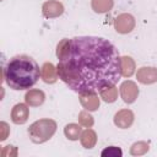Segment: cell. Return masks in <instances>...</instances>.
Instances as JSON below:
<instances>
[{"instance_id":"obj_1","label":"cell","mask_w":157,"mask_h":157,"mask_svg":"<svg viewBox=\"0 0 157 157\" xmlns=\"http://www.w3.org/2000/svg\"><path fill=\"white\" fill-rule=\"evenodd\" d=\"M56 58L59 78L78 94L98 93L123 77L118 49L102 37L63 38L56 45Z\"/></svg>"},{"instance_id":"obj_2","label":"cell","mask_w":157,"mask_h":157,"mask_svg":"<svg viewBox=\"0 0 157 157\" xmlns=\"http://www.w3.org/2000/svg\"><path fill=\"white\" fill-rule=\"evenodd\" d=\"M40 77V69L37 61L26 54L12 56L2 69L1 81L15 91L29 90Z\"/></svg>"},{"instance_id":"obj_3","label":"cell","mask_w":157,"mask_h":157,"mask_svg":"<svg viewBox=\"0 0 157 157\" xmlns=\"http://www.w3.org/2000/svg\"><path fill=\"white\" fill-rule=\"evenodd\" d=\"M56 121L49 118H43L39 120H36L32 123L27 130L29 140L33 144H44L48 140H50L54 134L56 132Z\"/></svg>"},{"instance_id":"obj_4","label":"cell","mask_w":157,"mask_h":157,"mask_svg":"<svg viewBox=\"0 0 157 157\" xmlns=\"http://www.w3.org/2000/svg\"><path fill=\"white\" fill-rule=\"evenodd\" d=\"M136 21L131 13L124 12L115 17L114 20V29L120 34H128L135 28Z\"/></svg>"},{"instance_id":"obj_5","label":"cell","mask_w":157,"mask_h":157,"mask_svg":"<svg viewBox=\"0 0 157 157\" xmlns=\"http://www.w3.org/2000/svg\"><path fill=\"white\" fill-rule=\"evenodd\" d=\"M119 93H120L121 99L125 103L131 104L139 97V87H137L136 82H134L131 80H126V81L121 82V85L119 86Z\"/></svg>"},{"instance_id":"obj_6","label":"cell","mask_w":157,"mask_h":157,"mask_svg":"<svg viewBox=\"0 0 157 157\" xmlns=\"http://www.w3.org/2000/svg\"><path fill=\"white\" fill-rule=\"evenodd\" d=\"M64 5L59 0H48L42 5V15L45 18H56L64 13Z\"/></svg>"},{"instance_id":"obj_7","label":"cell","mask_w":157,"mask_h":157,"mask_svg":"<svg viewBox=\"0 0 157 157\" xmlns=\"http://www.w3.org/2000/svg\"><path fill=\"white\" fill-rule=\"evenodd\" d=\"M113 120L115 126H118L119 129H129L135 120V114L131 109H120L114 114Z\"/></svg>"},{"instance_id":"obj_8","label":"cell","mask_w":157,"mask_h":157,"mask_svg":"<svg viewBox=\"0 0 157 157\" xmlns=\"http://www.w3.org/2000/svg\"><path fill=\"white\" fill-rule=\"evenodd\" d=\"M29 105L27 103H17L11 109V120L16 125H23L29 117Z\"/></svg>"},{"instance_id":"obj_9","label":"cell","mask_w":157,"mask_h":157,"mask_svg":"<svg viewBox=\"0 0 157 157\" xmlns=\"http://www.w3.org/2000/svg\"><path fill=\"white\" fill-rule=\"evenodd\" d=\"M136 78L142 85H152L157 82V69L153 66H142L136 71Z\"/></svg>"},{"instance_id":"obj_10","label":"cell","mask_w":157,"mask_h":157,"mask_svg":"<svg viewBox=\"0 0 157 157\" xmlns=\"http://www.w3.org/2000/svg\"><path fill=\"white\" fill-rule=\"evenodd\" d=\"M78 99L82 108L88 112H96L101 105V97L98 93H82L78 94Z\"/></svg>"},{"instance_id":"obj_11","label":"cell","mask_w":157,"mask_h":157,"mask_svg":"<svg viewBox=\"0 0 157 157\" xmlns=\"http://www.w3.org/2000/svg\"><path fill=\"white\" fill-rule=\"evenodd\" d=\"M40 78L43 80V82H45L48 85L55 83L59 78L56 66L52 63H48V61L44 63L40 67Z\"/></svg>"},{"instance_id":"obj_12","label":"cell","mask_w":157,"mask_h":157,"mask_svg":"<svg viewBox=\"0 0 157 157\" xmlns=\"http://www.w3.org/2000/svg\"><path fill=\"white\" fill-rule=\"evenodd\" d=\"M45 101V93L39 88H29L25 94V102L29 107H39Z\"/></svg>"},{"instance_id":"obj_13","label":"cell","mask_w":157,"mask_h":157,"mask_svg":"<svg viewBox=\"0 0 157 157\" xmlns=\"http://www.w3.org/2000/svg\"><path fill=\"white\" fill-rule=\"evenodd\" d=\"M80 142L82 145L83 148L91 150L96 146L97 144V134L93 129L91 128H86L85 130H82V134L80 136Z\"/></svg>"},{"instance_id":"obj_14","label":"cell","mask_w":157,"mask_h":157,"mask_svg":"<svg viewBox=\"0 0 157 157\" xmlns=\"http://www.w3.org/2000/svg\"><path fill=\"white\" fill-rule=\"evenodd\" d=\"M120 60H121V76L126 77V78L131 77L135 74V70H136L135 60L129 55L120 56Z\"/></svg>"},{"instance_id":"obj_15","label":"cell","mask_w":157,"mask_h":157,"mask_svg":"<svg viewBox=\"0 0 157 157\" xmlns=\"http://www.w3.org/2000/svg\"><path fill=\"white\" fill-rule=\"evenodd\" d=\"M98 94H99L101 99L104 101L105 103H113L118 99V87H117V85L105 86L98 92Z\"/></svg>"},{"instance_id":"obj_16","label":"cell","mask_w":157,"mask_h":157,"mask_svg":"<svg viewBox=\"0 0 157 157\" xmlns=\"http://www.w3.org/2000/svg\"><path fill=\"white\" fill-rule=\"evenodd\" d=\"M81 134H82V128L80 124L70 123V124L65 125V128H64V135L70 141H77L80 139Z\"/></svg>"},{"instance_id":"obj_17","label":"cell","mask_w":157,"mask_h":157,"mask_svg":"<svg viewBox=\"0 0 157 157\" xmlns=\"http://www.w3.org/2000/svg\"><path fill=\"white\" fill-rule=\"evenodd\" d=\"M114 6V0H91V7L96 13H105Z\"/></svg>"},{"instance_id":"obj_18","label":"cell","mask_w":157,"mask_h":157,"mask_svg":"<svg viewBox=\"0 0 157 157\" xmlns=\"http://www.w3.org/2000/svg\"><path fill=\"white\" fill-rule=\"evenodd\" d=\"M150 151V144L147 141H136L130 147L131 156H144Z\"/></svg>"},{"instance_id":"obj_19","label":"cell","mask_w":157,"mask_h":157,"mask_svg":"<svg viewBox=\"0 0 157 157\" xmlns=\"http://www.w3.org/2000/svg\"><path fill=\"white\" fill-rule=\"evenodd\" d=\"M78 124L83 128H92L93 124H94V118L91 115V113L86 109L81 110L78 113Z\"/></svg>"},{"instance_id":"obj_20","label":"cell","mask_w":157,"mask_h":157,"mask_svg":"<svg viewBox=\"0 0 157 157\" xmlns=\"http://www.w3.org/2000/svg\"><path fill=\"white\" fill-rule=\"evenodd\" d=\"M101 156L102 157H121L123 151L117 146H109V147H107L102 151Z\"/></svg>"},{"instance_id":"obj_21","label":"cell","mask_w":157,"mask_h":157,"mask_svg":"<svg viewBox=\"0 0 157 157\" xmlns=\"http://www.w3.org/2000/svg\"><path fill=\"white\" fill-rule=\"evenodd\" d=\"M17 155H18V150L16 146H12V145L4 146L2 150L0 151L1 157H17Z\"/></svg>"},{"instance_id":"obj_22","label":"cell","mask_w":157,"mask_h":157,"mask_svg":"<svg viewBox=\"0 0 157 157\" xmlns=\"http://www.w3.org/2000/svg\"><path fill=\"white\" fill-rule=\"evenodd\" d=\"M10 134V126L6 121H0V141H5Z\"/></svg>"}]
</instances>
